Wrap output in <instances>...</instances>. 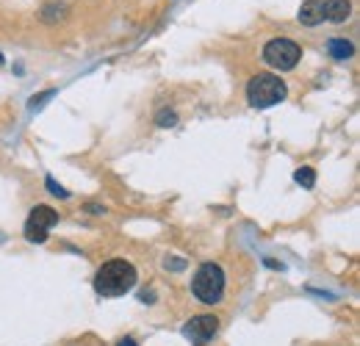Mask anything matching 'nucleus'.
Segmentation results:
<instances>
[{
  "label": "nucleus",
  "instance_id": "3",
  "mask_svg": "<svg viewBox=\"0 0 360 346\" xmlns=\"http://www.w3.org/2000/svg\"><path fill=\"white\" fill-rule=\"evenodd\" d=\"M191 291L200 302L214 305L222 300V291H225V271L217 266V263H202L191 280Z\"/></svg>",
  "mask_w": 360,
  "mask_h": 346
},
{
  "label": "nucleus",
  "instance_id": "7",
  "mask_svg": "<svg viewBox=\"0 0 360 346\" xmlns=\"http://www.w3.org/2000/svg\"><path fill=\"white\" fill-rule=\"evenodd\" d=\"M300 23L302 25H319L321 20H324V6H321V0H305L302 6H300Z\"/></svg>",
  "mask_w": 360,
  "mask_h": 346
},
{
  "label": "nucleus",
  "instance_id": "8",
  "mask_svg": "<svg viewBox=\"0 0 360 346\" xmlns=\"http://www.w3.org/2000/svg\"><path fill=\"white\" fill-rule=\"evenodd\" d=\"M321 6H324V20H330V23H347L349 20V11H352L349 0H327Z\"/></svg>",
  "mask_w": 360,
  "mask_h": 346
},
{
  "label": "nucleus",
  "instance_id": "2",
  "mask_svg": "<svg viewBox=\"0 0 360 346\" xmlns=\"http://www.w3.org/2000/svg\"><path fill=\"white\" fill-rule=\"evenodd\" d=\"M247 100H250L252 108H271V105L285 100V84L277 75L258 72L247 84Z\"/></svg>",
  "mask_w": 360,
  "mask_h": 346
},
{
  "label": "nucleus",
  "instance_id": "10",
  "mask_svg": "<svg viewBox=\"0 0 360 346\" xmlns=\"http://www.w3.org/2000/svg\"><path fill=\"white\" fill-rule=\"evenodd\" d=\"M294 180L300 183V186H305V188H314L316 186V172L311 167H300L297 172H294Z\"/></svg>",
  "mask_w": 360,
  "mask_h": 346
},
{
  "label": "nucleus",
  "instance_id": "11",
  "mask_svg": "<svg viewBox=\"0 0 360 346\" xmlns=\"http://www.w3.org/2000/svg\"><path fill=\"white\" fill-rule=\"evenodd\" d=\"M45 183H47V188H50V194H53V197H61V200H67V197H70V191H67L64 186H58L53 177H47Z\"/></svg>",
  "mask_w": 360,
  "mask_h": 346
},
{
  "label": "nucleus",
  "instance_id": "18",
  "mask_svg": "<svg viewBox=\"0 0 360 346\" xmlns=\"http://www.w3.org/2000/svg\"><path fill=\"white\" fill-rule=\"evenodd\" d=\"M0 64H3V56H0Z\"/></svg>",
  "mask_w": 360,
  "mask_h": 346
},
{
  "label": "nucleus",
  "instance_id": "12",
  "mask_svg": "<svg viewBox=\"0 0 360 346\" xmlns=\"http://www.w3.org/2000/svg\"><path fill=\"white\" fill-rule=\"evenodd\" d=\"M175 122H178V117H175L172 111H161V114H158V125H161V128H172Z\"/></svg>",
  "mask_w": 360,
  "mask_h": 346
},
{
  "label": "nucleus",
  "instance_id": "4",
  "mask_svg": "<svg viewBox=\"0 0 360 346\" xmlns=\"http://www.w3.org/2000/svg\"><path fill=\"white\" fill-rule=\"evenodd\" d=\"M302 58V47L291 39H271L266 47H264V61L269 64L271 70H294Z\"/></svg>",
  "mask_w": 360,
  "mask_h": 346
},
{
  "label": "nucleus",
  "instance_id": "5",
  "mask_svg": "<svg viewBox=\"0 0 360 346\" xmlns=\"http://www.w3.org/2000/svg\"><path fill=\"white\" fill-rule=\"evenodd\" d=\"M56 224H58V214H56L50 205H37V208L31 211L28 222H25V238H28L31 244H42V241H47V233H50Z\"/></svg>",
  "mask_w": 360,
  "mask_h": 346
},
{
  "label": "nucleus",
  "instance_id": "16",
  "mask_svg": "<svg viewBox=\"0 0 360 346\" xmlns=\"http://www.w3.org/2000/svg\"><path fill=\"white\" fill-rule=\"evenodd\" d=\"M86 211H89V214H94V217H100V214H105V208H100V205H86Z\"/></svg>",
  "mask_w": 360,
  "mask_h": 346
},
{
  "label": "nucleus",
  "instance_id": "1",
  "mask_svg": "<svg viewBox=\"0 0 360 346\" xmlns=\"http://www.w3.org/2000/svg\"><path fill=\"white\" fill-rule=\"evenodd\" d=\"M136 286V269L128 260H108L94 274V291L100 297H122Z\"/></svg>",
  "mask_w": 360,
  "mask_h": 346
},
{
  "label": "nucleus",
  "instance_id": "15",
  "mask_svg": "<svg viewBox=\"0 0 360 346\" xmlns=\"http://www.w3.org/2000/svg\"><path fill=\"white\" fill-rule=\"evenodd\" d=\"M47 97H53V91H45V94H39V97H31V108H39L42 100H47Z\"/></svg>",
  "mask_w": 360,
  "mask_h": 346
},
{
  "label": "nucleus",
  "instance_id": "14",
  "mask_svg": "<svg viewBox=\"0 0 360 346\" xmlns=\"http://www.w3.org/2000/svg\"><path fill=\"white\" fill-rule=\"evenodd\" d=\"M164 266H167V269H172V271H180V269H186V260H180V258H167V260H164Z\"/></svg>",
  "mask_w": 360,
  "mask_h": 346
},
{
  "label": "nucleus",
  "instance_id": "13",
  "mask_svg": "<svg viewBox=\"0 0 360 346\" xmlns=\"http://www.w3.org/2000/svg\"><path fill=\"white\" fill-rule=\"evenodd\" d=\"M61 11H64V6H47L45 14H42V17H45L47 23H53L56 17H61Z\"/></svg>",
  "mask_w": 360,
  "mask_h": 346
},
{
  "label": "nucleus",
  "instance_id": "17",
  "mask_svg": "<svg viewBox=\"0 0 360 346\" xmlns=\"http://www.w3.org/2000/svg\"><path fill=\"white\" fill-rule=\"evenodd\" d=\"M117 346H139V344H136L134 338H122V341H120Z\"/></svg>",
  "mask_w": 360,
  "mask_h": 346
},
{
  "label": "nucleus",
  "instance_id": "9",
  "mask_svg": "<svg viewBox=\"0 0 360 346\" xmlns=\"http://www.w3.org/2000/svg\"><path fill=\"white\" fill-rule=\"evenodd\" d=\"M327 53L335 58V61H347V58H352V53H355V47H352V42H347V39H330L327 42Z\"/></svg>",
  "mask_w": 360,
  "mask_h": 346
},
{
  "label": "nucleus",
  "instance_id": "6",
  "mask_svg": "<svg viewBox=\"0 0 360 346\" xmlns=\"http://www.w3.org/2000/svg\"><path fill=\"white\" fill-rule=\"evenodd\" d=\"M219 330V321L217 316H194L186 327H183V335L191 341L194 346H205Z\"/></svg>",
  "mask_w": 360,
  "mask_h": 346
}]
</instances>
